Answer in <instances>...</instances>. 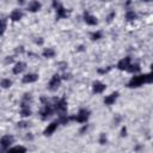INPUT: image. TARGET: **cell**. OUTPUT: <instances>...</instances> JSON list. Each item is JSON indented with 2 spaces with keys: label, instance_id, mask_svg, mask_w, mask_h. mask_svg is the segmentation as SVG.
I'll list each match as a JSON object with an SVG mask.
<instances>
[{
  "label": "cell",
  "instance_id": "cell-1",
  "mask_svg": "<svg viewBox=\"0 0 153 153\" xmlns=\"http://www.w3.org/2000/svg\"><path fill=\"white\" fill-rule=\"evenodd\" d=\"M153 81V78H152V74L151 73H147V74H134V76H131V79L128 81L127 86L129 88H136V87H140L142 86L143 84H151Z\"/></svg>",
  "mask_w": 153,
  "mask_h": 153
},
{
  "label": "cell",
  "instance_id": "cell-2",
  "mask_svg": "<svg viewBox=\"0 0 153 153\" xmlns=\"http://www.w3.org/2000/svg\"><path fill=\"white\" fill-rule=\"evenodd\" d=\"M41 100H42V103H43V108L41 109L39 115H41V118H42L43 121H47V120L50 118V117L53 116V114L55 112L54 105H53V103H50V102H49L47 98H44V97H42Z\"/></svg>",
  "mask_w": 153,
  "mask_h": 153
},
{
  "label": "cell",
  "instance_id": "cell-3",
  "mask_svg": "<svg viewBox=\"0 0 153 153\" xmlns=\"http://www.w3.org/2000/svg\"><path fill=\"white\" fill-rule=\"evenodd\" d=\"M54 110L55 112H57L59 116L61 115H66L67 114V109H68V104H67V100L65 97L60 98V99H54Z\"/></svg>",
  "mask_w": 153,
  "mask_h": 153
},
{
  "label": "cell",
  "instance_id": "cell-4",
  "mask_svg": "<svg viewBox=\"0 0 153 153\" xmlns=\"http://www.w3.org/2000/svg\"><path fill=\"white\" fill-rule=\"evenodd\" d=\"M88 118H90V110H87V109H80L76 115L71 116V120L78 122V123H86L88 121Z\"/></svg>",
  "mask_w": 153,
  "mask_h": 153
},
{
  "label": "cell",
  "instance_id": "cell-5",
  "mask_svg": "<svg viewBox=\"0 0 153 153\" xmlns=\"http://www.w3.org/2000/svg\"><path fill=\"white\" fill-rule=\"evenodd\" d=\"M53 6L55 7L56 11V19H62L68 17V11L60 4L59 0H53Z\"/></svg>",
  "mask_w": 153,
  "mask_h": 153
},
{
  "label": "cell",
  "instance_id": "cell-6",
  "mask_svg": "<svg viewBox=\"0 0 153 153\" xmlns=\"http://www.w3.org/2000/svg\"><path fill=\"white\" fill-rule=\"evenodd\" d=\"M61 81H62L61 75H59L57 73L54 74V75L51 76V79L49 80V82H48V90H50V91H56V90L61 86Z\"/></svg>",
  "mask_w": 153,
  "mask_h": 153
},
{
  "label": "cell",
  "instance_id": "cell-7",
  "mask_svg": "<svg viewBox=\"0 0 153 153\" xmlns=\"http://www.w3.org/2000/svg\"><path fill=\"white\" fill-rule=\"evenodd\" d=\"M14 142V137L12 135H4L0 139V149L1 151H8V148Z\"/></svg>",
  "mask_w": 153,
  "mask_h": 153
},
{
  "label": "cell",
  "instance_id": "cell-8",
  "mask_svg": "<svg viewBox=\"0 0 153 153\" xmlns=\"http://www.w3.org/2000/svg\"><path fill=\"white\" fill-rule=\"evenodd\" d=\"M59 124H60V123H59V121H54V122L49 123V124L47 126V128L44 129L43 135H44V136H51V135L56 131V129H57Z\"/></svg>",
  "mask_w": 153,
  "mask_h": 153
},
{
  "label": "cell",
  "instance_id": "cell-9",
  "mask_svg": "<svg viewBox=\"0 0 153 153\" xmlns=\"http://www.w3.org/2000/svg\"><path fill=\"white\" fill-rule=\"evenodd\" d=\"M105 88H106V85L103 84L102 81L96 80V81L92 82V92L96 93V94H97V93H103V92L105 91Z\"/></svg>",
  "mask_w": 153,
  "mask_h": 153
},
{
  "label": "cell",
  "instance_id": "cell-10",
  "mask_svg": "<svg viewBox=\"0 0 153 153\" xmlns=\"http://www.w3.org/2000/svg\"><path fill=\"white\" fill-rule=\"evenodd\" d=\"M41 7H42V4L38 0H32V1H30L27 4V11L29 12H32V13L38 12L41 10Z\"/></svg>",
  "mask_w": 153,
  "mask_h": 153
},
{
  "label": "cell",
  "instance_id": "cell-11",
  "mask_svg": "<svg viewBox=\"0 0 153 153\" xmlns=\"http://www.w3.org/2000/svg\"><path fill=\"white\" fill-rule=\"evenodd\" d=\"M84 22H85L87 25H91V26L98 24V19H97L94 16H92L91 13H88V12H85V13H84Z\"/></svg>",
  "mask_w": 153,
  "mask_h": 153
},
{
  "label": "cell",
  "instance_id": "cell-12",
  "mask_svg": "<svg viewBox=\"0 0 153 153\" xmlns=\"http://www.w3.org/2000/svg\"><path fill=\"white\" fill-rule=\"evenodd\" d=\"M118 94H120L118 92H112V93H110L109 96H106V97L104 98V104L108 105V106L115 104V102H116L117 98H118Z\"/></svg>",
  "mask_w": 153,
  "mask_h": 153
},
{
  "label": "cell",
  "instance_id": "cell-13",
  "mask_svg": "<svg viewBox=\"0 0 153 153\" xmlns=\"http://www.w3.org/2000/svg\"><path fill=\"white\" fill-rule=\"evenodd\" d=\"M37 80H38V74H36V73H27L22 79V81L24 84H31V82H35Z\"/></svg>",
  "mask_w": 153,
  "mask_h": 153
},
{
  "label": "cell",
  "instance_id": "cell-14",
  "mask_svg": "<svg viewBox=\"0 0 153 153\" xmlns=\"http://www.w3.org/2000/svg\"><path fill=\"white\" fill-rule=\"evenodd\" d=\"M129 65H130V57H129V56H126V57H123V59H121V60L118 61L117 68H118L120 71H127V68H128Z\"/></svg>",
  "mask_w": 153,
  "mask_h": 153
},
{
  "label": "cell",
  "instance_id": "cell-15",
  "mask_svg": "<svg viewBox=\"0 0 153 153\" xmlns=\"http://www.w3.org/2000/svg\"><path fill=\"white\" fill-rule=\"evenodd\" d=\"M25 68H26V63L23 62V61H19V62H17V63L14 65L12 72H13V74H19V73H22Z\"/></svg>",
  "mask_w": 153,
  "mask_h": 153
},
{
  "label": "cell",
  "instance_id": "cell-16",
  "mask_svg": "<svg viewBox=\"0 0 153 153\" xmlns=\"http://www.w3.org/2000/svg\"><path fill=\"white\" fill-rule=\"evenodd\" d=\"M23 18V12L20 11V10H13L12 12H11V14H10V19L12 20V22H18V20H20Z\"/></svg>",
  "mask_w": 153,
  "mask_h": 153
},
{
  "label": "cell",
  "instance_id": "cell-17",
  "mask_svg": "<svg viewBox=\"0 0 153 153\" xmlns=\"http://www.w3.org/2000/svg\"><path fill=\"white\" fill-rule=\"evenodd\" d=\"M20 115L23 117H29L31 115L30 105H27V104H20Z\"/></svg>",
  "mask_w": 153,
  "mask_h": 153
},
{
  "label": "cell",
  "instance_id": "cell-18",
  "mask_svg": "<svg viewBox=\"0 0 153 153\" xmlns=\"http://www.w3.org/2000/svg\"><path fill=\"white\" fill-rule=\"evenodd\" d=\"M140 69H141V67H140L139 63H131V62H130V65H129L128 68H127V72H129V73H131V74H136V73L140 72Z\"/></svg>",
  "mask_w": 153,
  "mask_h": 153
},
{
  "label": "cell",
  "instance_id": "cell-19",
  "mask_svg": "<svg viewBox=\"0 0 153 153\" xmlns=\"http://www.w3.org/2000/svg\"><path fill=\"white\" fill-rule=\"evenodd\" d=\"M42 55H43V57H45V59H51V57H54V56L56 55V51H55L53 48H45V49L43 50Z\"/></svg>",
  "mask_w": 153,
  "mask_h": 153
},
{
  "label": "cell",
  "instance_id": "cell-20",
  "mask_svg": "<svg viewBox=\"0 0 153 153\" xmlns=\"http://www.w3.org/2000/svg\"><path fill=\"white\" fill-rule=\"evenodd\" d=\"M137 18V16H136V13L134 12V11H131V10H129V11H127V13H126V19L127 20H135Z\"/></svg>",
  "mask_w": 153,
  "mask_h": 153
},
{
  "label": "cell",
  "instance_id": "cell-21",
  "mask_svg": "<svg viewBox=\"0 0 153 153\" xmlns=\"http://www.w3.org/2000/svg\"><path fill=\"white\" fill-rule=\"evenodd\" d=\"M0 86H1L2 88H8V87L12 86V81H11L10 79H2V80L0 81Z\"/></svg>",
  "mask_w": 153,
  "mask_h": 153
},
{
  "label": "cell",
  "instance_id": "cell-22",
  "mask_svg": "<svg viewBox=\"0 0 153 153\" xmlns=\"http://www.w3.org/2000/svg\"><path fill=\"white\" fill-rule=\"evenodd\" d=\"M99 38H102V32L100 31H94V32L91 33V39L92 41H97Z\"/></svg>",
  "mask_w": 153,
  "mask_h": 153
},
{
  "label": "cell",
  "instance_id": "cell-23",
  "mask_svg": "<svg viewBox=\"0 0 153 153\" xmlns=\"http://www.w3.org/2000/svg\"><path fill=\"white\" fill-rule=\"evenodd\" d=\"M5 30H6V20L0 19V35H4Z\"/></svg>",
  "mask_w": 153,
  "mask_h": 153
},
{
  "label": "cell",
  "instance_id": "cell-24",
  "mask_svg": "<svg viewBox=\"0 0 153 153\" xmlns=\"http://www.w3.org/2000/svg\"><path fill=\"white\" fill-rule=\"evenodd\" d=\"M8 151H20V152H26V147H23V146H14V147H10Z\"/></svg>",
  "mask_w": 153,
  "mask_h": 153
},
{
  "label": "cell",
  "instance_id": "cell-25",
  "mask_svg": "<svg viewBox=\"0 0 153 153\" xmlns=\"http://www.w3.org/2000/svg\"><path fill=\"white\" fill-rule=\"evenodd\" d=\"M106 140H108V139H106V135H105L104 133H102L100 136H99V143H100V145H105V143H106Z\"/></svg>",
  "mask_w": 153,
  "mask_h": 153
},
{
  "label": "cell",
  "instance_id": "cell-26",
  "mask_svg": "<svg viewBox=\"0 0 153 153\" xmlns=\"http://www.w3.org/2000/svg\"><path fill=\"white\" fill-rule=\"evenodd\" d=\"M115 16H116V13H115V12H111V13L108 16V18H106V19H108V23H110V22L115 18Z\"/></svg>",
  "mask_w": 153,
  "mask_h": 153
},
{
  "label": "cell",
  "instance_id": "cell-27",
  "mask_svg": "<svg viewBox=\"0 0 153 153\" xmlns=\"http://www.w3.org/2000/svg\"><path fill=\"white\" fill-rule=\"evenodd\" d=\"M111 69V67H108L106 69H98V73H108Z\"/></svg>",
  "mask_w": 153,
  "mask_h": 153
},
{
  "label": "cell",
  "instance_id": "cell-28",
  "mask_svg": "<svg viewBox=\"0 0 153 153\" xmlns=\"http://www.w3.org/2000/svg\"><path fill=\"white\" fill-rule=\"evenodd\" d=\"M18 127L25 128V127H27V123H26V122H19V123H18Z\"/></svg>",
  "mask_w": 153,
  "mask_h": 153
},
{
  "label": "cell",
  "instance_id": "cell-29",
  "mask_svg": "<svg viewBox=\"0 0 153 153\" xmlns=\"http://www.w3.org/2000/svg\"><path fill=\"white\" fill-rule=\"evenodd\" d=\"M35 43H36V44H43V38H42V37H39L38 39H36V41H35Z\"/></svg>",
  "mask_w": 153,
  "mask_h": 153
},
{
  "label": "cell",
  "instance_id": "cell-30",
  "mask_svg": "<svg viewBox=\"0 0 153 153\" xmlns=\"http://www.w3.org/2000/svg\"><path fill=\"white\" fill-rule=\"evenodd\" d=\"M62 79H65V80H67V79H71V74H67V73H65L62 76H61Z\"/></svg>",
  "mask_w": 153,
  "mask_h": 153
},
{
  "label": "cell",
  "instance_id": "cell-31",
  "mask_svg": "<svg viewBox=\"0 0 153 153\" xmlns=\"http://www.w3.org/2000/svg\"><path fill=\"white\" fill-rule=\"evenodd\" d=\"M126 131H127V128H126V127H123V128H122V131H121V133H122L121 135H122V136H126V135H127V134H126Z\"/></svg>",
  "mask_w": 153,
  "mask_h": 153
},
{
  "label": "cell",
  "instance_id": "cell-32",
  "mask_svg": "<svg viewBox=\"0 0 153 153\" xmlns=\"http://www.w3.org/2000/svg\"><path fill=\"white\" fill-rule=\"evenodd\" d=\"M18 4H24V0H18Z\"/></svg>",
  "mask_w": 153,
  "mask_h": 153
},
{
  "label": "cell",
  "instance_id": "cell-33",
  "mask_svg": "<svg viewBox=\"0 0 153 153\" xmlns=\"http://www.w3.org/2000/svg\"><path fill=\"white\" fill-rule=\"evenodd\" d=\"M142 1H146V2H148V1H152V0H142Z\"/></svg>",
  "mask_w": 153,
  "mask_h": 153
}]
</instances>
